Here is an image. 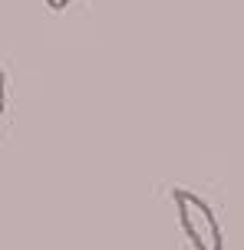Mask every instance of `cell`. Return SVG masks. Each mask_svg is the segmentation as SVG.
I'll use <instances>...</instances> for the list:
<instances>
[{
	"label": "cell",
	"mask_w": 244,
	"mask_h": 250,
	"mask_svg": "<svg viewBox=\"0 0 244 250\" xmlns=\"http://www.w3.org/2000/svg\"><path fill=\"white\" fill-rule=\"evenodd\" d=\"M175 208H178V221L185 237L192 240L195 250H224V237H221V224L215 211L208 208L205 198H198L195 191L175 188Z\"/></svg>",
	"instance_id": "obj_1"
},
{
	"label": "cell",
	"mask_w": 244,
	"mask_h": 250,
	"mask_svg": "<svg viewBox=\"0 0 244 250\" xmlns=\"http://www.w3.org/2000/svg\"><path fill=\"white\" fill-rule=\"evenodd\" d=\"M3 109H7V76L0 73V119H3Z\"/></svg>",
	"instance_id": "obj_2"
},
{
	"label": "cell",
	"mask_w": 244,
	"mask_h": 250,
	"mask_svg": "<svg viewBox=\"0 0 244 250\" xmlns=\"http://www.w3.org/2000/svg\"><path fill=\"white\" fill-rule=\"evenodd\" d=\"M43 3H46L50 10H66V7H69L73 0H43Z\"/></svg>",
	"instance_id": "obj_3"
}]
</instances>
